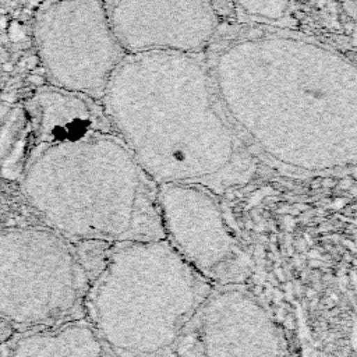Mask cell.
<instances>
[{
	"instance_id": "obj_1",
	"label": "cell",
	"mask_w": 357,
	"mask_h": 357,
	"mask_svg": "<svg viewBox=\"0 0 357 357\" xmlns=\"http://www.w3.org/2000/svg\"><path fill=\"white\" fill-rule=\"evenodd\" d=\"M204 59L220 105L262 169L344 174L357 160L354 60L296 28L219 26Z\"/></svg>"
},
{
	"instance_id": "obj_2",
	"label": "cell",
	"mask_w": 357,
	"mask_h": 357,
	"mask_svg": "<svg viewBox=\"0 0 357 357\" xmlns=\"http://www.w3.org/2000/svg\"><path fill=\"white\" fill-rule=\"evenodd\" d=\"M100 106L142 170L158 184H191L222 195L252 183L262 166L215 92L204 54H127Z\"/></svg>"
},
{
	"instance_id": "obj_3",
	"label": "cell",
	"mask_w": 357,
	"mask_h": 357,
	"mask_svg": "<svg viewBox=\"0 0 357 357\" xmlns=\"http://www.w3.org/2000/svg\"><path fill=\"white\" fill-rule=\"evenodd\" d=\"M20 180L46 226L71 243L165 238L158 184L113 130L35 145Z\"/></svg>"
},
{
	"instance_id": "obj_4",
	"label": "cell",
	"mask_w": 357,
	"mask_h": 357,
	"mask_svg": "<svg viewBox=\"0 0 357 357\" xmlns=\"http://www.w3.org/2000/svg\"><path fill=\"white\" fill-rule=\"evenodd\" d=\"M212 287L165 238L114 243L91 279L85 318L116 357H173Z\"/></svg>"
},
{
	"instance_id": "obj_5",
	"label": "cell",
	"mask_w": 357,
	"mask_h": 357,
	"mask_svg": "<svg viewBox=\"0 0 357 357\" xmlns=\"http://www.w3.org/2000/svg\"><path fill=\"white\" fill-rule=\"evenodd\" d=\"M91 276L50 227L0 231V321L21 332L85 318Z\"/></svg>"
},
{
	"instance_id": "obj_6",
	"label": "cell",
	"mask_w": 357,
	"mask_h": 357,
	"mask_svg": "<svg viewBox=\"0 0 357 357\" xmlns=\"http://www.w3.org/2000/svg\"><path fill=\"white\" fill-rule=\"evenodd\" d=\"M32 40L47 84L95 100L127 56L103 0H43L33 15Z\"/></svg>"
},
{
	"instance_id": "obj_7",
	"label": "cell",
	"mask_w": 357,
	"mask_h": 357,
	"mask_svg": "<svg viewBox=\"0 0 357 357\" xmlns=\"http://www.w3.org/2000/svg\"><path fill=\"white\" fill-rule=\"evenodd\" d=\"M165 240L213 286L244 284L252 259L234 236L218 194L191 184L158 185Z\"/></svg>"
},
{
	"instance_id": "obj_8",
	"label": "cell",
	"mask_w": 357,
	"mask_h": 357,
	"mask_svg": "<svg viewBox=\"0 0 357 357\" xmlns=\"http://www.w3.org/2000/svg\"><path fill=\"white\" fill-rule=\"evenodd\" d=\"M173 357H289V343L245 284H225L213 286L191 315Z\"/></svg>"
},
{
	"instance_id": "obj_9",
	"label": "cell",
	"mask_w": 357,
	"mask_h": 357,
	"mask_svg": "<svg viewBox=\"0 0 357 357\" xmlns=\"http://www.w3.org/2000/svg\"><path fill=\"white\" fill-rule=\"evenodd\" d=\"M103 4L127 54H204L222 25L211 0H103Z\"/></svg>"
},
{
	"instance_id": "obj_10",
	"label": "cell",
	"mask_w": 357,
	"mask_h": 357,
	"mask_svg": "<svg viewBox=\"0 0 357 357\" xmlns=\"http://www.w3.org/2000/svg\"><path fill=\"white\" fill-rule=\"evenodd\" d=\"M32 148L96 130H112L99 100L50 84L38 86L24 102Z\"/></svg>"
},
{
	"instance_id": "obj_11",
	"label": "cell",
	"mask_w": 357,
	"mask_h": 357,
	"mask_svg": "<svg viewBox=\"0 0 357 357\" xmlns=\"http://www.w3.org/2000/svg\"><path fill=\"white\" fill-rule=\"evenodd\" d=\"M8 357H116L86 318L32 329L13 343Z\"/></svg>"
},
{
	"instance_id": "obj_12",
	"label": "cell",
	"mask_w": 357,
	"mask_h": 357,
	"mask_svg": "<svg viewBox=\"0 0 357 357\" xmlns=\"http://www.w3.org/2000/svg\"><path fill=\"white\" fill-rule=\"evenodd\" d=\"M237 24L294 28L297 0H229Z\"/></svg>"
},
{
	"instance_id": "obj_13",
	"label": "cell",
	"mask_w": 357,
	"mask_h": 357,
	"mask_svg": "<svg viewBox=\"0 0 357 357\" xmlns=\"http://www.w3.org/2000/svg\"><path fill=\"white\" fill-rule=\"evenodd\" d=\"M7 38L13 43H20L28 38L26 25H24L20 20H10L6 26Z\"/></svg>"
},
{
	"instance_id": "obj_14",
	"label": "cell",
	"mask_w": 357,
	"mask_h": 357,
	"mask_svg": "<svg viewBox=\"0 0 357 357\" xmlns=\"http://www.w3.org/2000/svg\"><path fill=\"white\" fill-rule=\"evenodd\" d=\"M26 79H28V82L33 84L35 86H42V85H46V84H47L45 75H39V74H35V73L29 74V75L26 77Z\"/></svg>"
},
{
	"instance_id": "obj_15",
	"label": "cell",
	"mask_w": 357,
	"mask_h": 357,
	"mask_svg": "<svg viewBox=\"0 0 357 357\" xmlns=\"http://www.w3.org/2000/svg\"><path fill=\"white\" fill-rule=\"evenodd\" d=\"M39 64H40V61H39V57H38L36 53L28 56V59H26V61H25V67H26L28 70H32V71H33Z\"/></svg>"
},
{
	"instance_id": "obj_16",
	"label": "cell",
	"mask_w": 357,
	"mask_h": 357,
	"mask_svg": "<svg viewBox=\"0 0 357 357\" xmlns=\"http://www.w3.org/2000/svg\"><path fill=\"white\" fill-rule=\"evenodd\" d=\"M11 335H13V329L7 324L0 321V340H7Z\"/></svg>"
},
{
	"instance_id": "obj_17",
	"label": "cell",
	"mask_w": 357,
	"mask_h": 357,
	"mask_svg": "<svg viewBox=\"0 0 357 357\" xmlns=\"http://www.w3.org/2000/svg\"><path fill=\"white\" fill-rule=\"evenodd\" d=\"M43 0H21V3L25 6V8H28L29 11H36V8L42 4Z\"/></svg>"
},
{
	"instance_id": "obj_18",
	"label": "cell",
	"mask_w": 357,
	"mask_h": 357,
	"mask_svg": "<svg viewBox=\"0 0 357 357\" xmlns=\"http://www.w3.org/2000/svg\"><path fill=\"white\" fill-rule=\"evenodd\" d=\"M1 70H3L4 73H13V71H14V63L10 61V60L3 61V63H1Z\"/></svg>"
},
{
	"instance_id": "obj_19",
	"label": "cell",
	"mask_w": 357,
	"mask_h": 357,
	"mask_svg": "<svg viewBox=\"0 0 357 357\" xmlns=\"http://www.w3.org/2000/svg\"><path fill=\"white\" fill-rule=\"evenodd\" d=\"M0 93H1V91H0Z\"/></svg>"
}]
</instances>
